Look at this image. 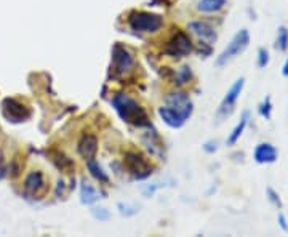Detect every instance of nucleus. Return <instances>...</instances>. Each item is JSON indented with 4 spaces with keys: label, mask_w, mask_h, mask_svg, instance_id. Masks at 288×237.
<instances>
[{
    "label": "nucleus",
    "mask_w": 288,
    "mask_h": 237,
    "mask_svg": "<svg viewBox=\"0 0 288 237\" xmlns=\"http://www.w3.org/2000/svg\"><path fill=\"white\" fill-rule=\"evenodd\" d=\"M111 103L115 111H117L119 117L124 120L125 124L139 127V129H143V127H151L148 111H146L136 100L131 98L130 95L117 93V95H114Z\"/></svg>",
    "instance_id": "nucleus-1"
},
{
    "label": "nucleus",
    "mask_w": 288,
    "mask_h": 237,
    "mask_svg": "<svg viewBox=\"0 0 288 237\" xmlns=\"http://www.w3.org/2000/svg\"><path fill=\"white\" fill-rule=\"evenodd\" d=\"M127 24L136 34H157L163 27V18L149 11L133 10L127 16Z\"/></svg>",
    "instance_id": "nucleus-2"
},
{
    "label": "nucleus",
    "mask_w": 288,
    "mask_h": 237,
    "mask_svg": "<svg viewBox=\"0 0 288 237\" xmlns=\"http://www.w3.org/2000/svg\"><path fill=\"white\" fill-rule=\"evenodd\" d=\"M248 45H250V32H248V29L243 27L234 34V37L231 39L228 47L216 56L214 64H216L218 68L228 66L231 61H234L237 56H240V54L248 48Z\"/></svg>",
    "instance_id": "nucleus-3"
},
{
    "label": "nucleus",
    "mask_w": 288,
    "mask_h": 237,
    "mask_svg": "<svg viewBox=\"0 0 288 237\" xmlns=\"http://www.w3.org/2000/svg\"><path fill=\"white\" fill-rule=\"evenodd\" d=\"M134 66V54L128 50L125 45L115 44L112 47V59H111V72L115 79H125L133 74Z\"/></svg>",
    "instance_id": "nucleus-4"
},
{
    "label": "nucleus",
    "mask_w": 288,
    "mask_h": 237,
    "mask_svg": "<svg viewBox=\"0 0 288 237\" xmlns=\"http://www.w3.org/2000/svg\"><path fill=\"white\" fill-rule=\"evenodd\" d=\"M192 52H195V44L191 39V34H187L186 31H181V29H176L170 35V39L163 47V53L173 59H181L184 56H189Z\"/></svg>",
    "instance_id": "nucleus-5"
},
{
    "label": "nucleus",
    "mask_w": 288,
    "mask_h": 237,
    "mask_svg": "<svg viewBox=\"0 0 288 237\" xmlns=\"http://www.w3.org/2000/svg\"><path fill=\"white\" fill-rule=\"evenodd\" d=\"M245 88V79L243 77H238L237 80L231 85V88L226 92L224 98L221 101V105H219L218 111H216V119L219 122H223V120L229 119L232 114L236 111V105L238 98H240V95Z\"/></svg>",
    "instance_id": "nucleus-6"
},
{
    "label": "nucleus",
    "mask_w": 288,
    "mask_h": 237,
    "mask_svg": "<svg viewBox=\"0 0 288 237\" xmlns=\"http://www.w3.org/2000/svg\"><path fill=\"white\" fill-rule=\"evenodd\" d=\"M124 165L134 180H144L152 175V165L138 151H127L124 154Z\"/></svg>",
    "instance_id": "nucleus-7"
},
{
    "label": "nucleus",
    "mask_w": 288,
    "mask_h": 237,
    "mask_svg": "<svg viewBox=\"0 0 288 237\" xmlns=\"http://www.w3.org/2000/svg\"><path fill=\"white\" fill-rule=\"evenodd\" d=\"M165 106H168L173 109V111L180 112L186 120L191 119V115L194 112V103L191 100V96L180 88L173 90V92L165 96Z\"/></svg>",
    "instance_id": "nucleus-8"
},
{
    "label": "nucleus",
    "mask_w": 288,
    "mask_h": 237,
    "mask_svg": "<svg viewBox=\"0 0 288 237\" xmlns=\"http://www.w3.org/2000/svg\"><path fill=\"white\" fill-rule=\"evenodd\" d=\"M187 31L192 37L197 39L200 44L213 45L218 40V31L211 23L205 20H192L187 23Z\"/></svg>",
    "instance_id": "nucleus-9"
},
{
    "label": "nucleus",
    "mask_w": 288,
    "mask_h": 237,
    "mask_svg": "<svg viewBox=\"0 0 288 237\" xmlns=\"http://www.w3.org/2000/svg\"><path fill=\"white\" fill-rule=\"evenodd\" d=\"M2 114L8 122L21 124V122H26L30 115H32V111L21 101H18L15 98H5L2 101Z\"/></svg>",
    "instance_id": "nucleus-10"
},
{
    "label": "nucleus",
    "mask_w": 288,
    "mask_h": 237,
    "mask_svg": "<svg viewBox=\"0 0 288 237\" xmlns=\"http://www.w3.org/2000/svg\"><path fill=\"white\" fill-rule=\"evenodd\" d=\"M279 159V151L272 143L261 141L253 149V160L260 165H271Z\"/></svg>",
    "instance_id": "nucleus-11"
},
{
    "label": "nucleus",
    "mask_w": 288,
    "mask_h": 237,
    "mask_svg": "<svg viewBox=\"0 0 288 237\" xmlns=\"http://www.w3.org/2000/svg\"><path fill=\"white\" fill-rule=\"evenodd\" d=\"M98 146H100V139H98L95 133H83L80 139L77 141V153L85 162H87L96 157Z\"/></svg>",
    "instance_id": "nucleus-12"
},
{
    "label": "nucleus",
    "mask_w": 288,
    "mask_h": 237,
    "mask_svg": "<svg viewBox=\"0 0 288 237\" xmlns=\"http://www.w3.org/2000/svg\"><path fill=\"white\" fill-rule=\"evenodd\" d=\"M24 189H26L29 194H32V196H40V194H44L47 191V181H45V176L42 172H30L26 175V178H24Z\"/></svg>",
    "instance_id": "nucleus-13"
},
{
    "label": "nucleus",
    "mask_w": 288,
    "mask_h": 237,
    "mask_svg": "<svg viewBox=\"0 0 288 237\" xmlns=\"http://www.w3.org/2000/svg\"><path fill=\"white\" fill-rule=\"evenodd\" d=\"M158 117L163 120L165 125H168L170 129H175V130L181 129V127H184V124L187 122V120L183 117L180 112L173 111V109L168 107V106L158 107Z\"/></svg>",
    "instance_id": "nucleus-14"
},
{
    "label": "nucleus",
    "mask_w": 288,
    "mask_h": 237,
    "mask_svg": "<svg viewBox=\"0 0 288 237\" xmlns=\"http://www.w3.org/2000/svg\"><path fill=\"white\" fill-rule=\"evenodd\" d=\"M194 72H192V68L187 64H183V66H178L176 69H173L171 72V82L176 88H181L184 87V85L191 83L194 80Z\"/></svg>",
    "instance_id": "nucleus-15"
},
{
    "label": "nucleus",
    "mask_w": 288,
    "mask_h": 237,
    "mask_svg": "<svg viewBox=\"0 0 288 237\" xmlns=\"http://www.w3.org/2000/svg\"><path fill=\"white\" fill-rule=\"evenodd\" d=\"M101 199V192L96 189L95 184H91L87 178L80 181V204L82 205H93Z\"/></svg>",
    "instance_id": "nucleus-16"
},
{
    "label": "nucleus",
    "mask_w": 288,
    "mask_h": 237,
    "mask_svg": "<svg viewBox=\"0 0 288 237\" xmlns=\"http://www.w3.org/2000/svg\"><path fill=\"white\" fill-rule=\"evenodd\" d=\"M228 0H199L195 5V10L200 15H218L226 8Z\"/></svg>",
    "instance_id": "nucleus-17"
},
{
    "label": "nucleus",
    "mask_w": 288,
    "mask_h": 237,
    "mask_svg": "<svg viewBox=\"0 0 288 237\" xmlns=\"http://www.w3.org/2000/svg\"><path fill=\"white\" fill-rule=\"evenodd\" d=\"M248 122H250V111H243L242 115H240V120H238L237 125L232 129V132L229 133V136L226 138V146H236L238 141H240L245 129L248 127Z\"/></svg>",
    "instance_id": "nucleus-18"
},
{
    "label": "nucleus",
    "mask_w": 288,
    "mask_h": 237,
    "mask_svg": "<svg viewBox=\"0 0 288 237\" xmlns=\"http://www.w3.org/2000/svg\"><path fill=\"white\" fill-rule=\"evenodd\" d=\"M87 168H88L90 175L93 176V178L100 184H109V181H111V180H109L107 173L104 172V168L100 165V162H98V160H95V159L87 160Z\"/></svg>",
    "instance_id": "nucleus-19"
},
{
    "label": "nucleus",
    "mask_w": 288,
    "mask_h": 237,
    "mask_svg": "<svg viewBox=\"0 0 288 237\" xmlns=\"http://www.w3.org/2000/svg\"><path fill=\"white\" fill-rule=\"evenodd\" d=\"M274 48L277 52H288V27L287 26H280L277 29V35H275L274 40Z\"/></svg>",
    "instance_id": "nucleus-20"
},
{
    "label": "nucleus",
    "mask_w": 288,
    "mask_h": 237,
    "mask_svg": "<svg viewBox=\"0 0 288 237\" xmlns=\"http://www.w3.org/2000/svg\"><path fill=\"white\" fill-rule=\"evenodd\" d=\"M141 205L139 204H134V202H119L117 204V210L122 216L125 218H130V216H134L139 211Z\"/></svg>",
    "instance_id": "nucleus-21"
},
{
    "label": "nucleus",
    "mask_w": 288,
    "mask_h": 237,
    "mask_svg": "<svg viewBox=\"0 0 288 237\" xmlns=\"http://www.w3.org/2000/svg\"><path fill=\"white\" fill-rule=\"evenodd\" d=\"M272 109H274V106H272L271 96H266V98L260 103V106H258V114L261 115L262 119L271 120V117H272Z\"/></svg>",
    "instance_id": "nucleus-22"
},
{
    "label": "nucleus",
    "mask_w": 288,
    "mask_h": 237,
    "mask_svg": "<svg viewBox=\"0 0 288 237\" xmlns=\"http://www.w3.org/2000/svg\"><path fill=\"white\" fill-rule=\"evenodd\" d=\"M90 213L96 221H109L111 220V211H109L106 207H93V209L90 210Z\"/></svg>",
    "instance_id": "nucleus-23"
},
{
    "label": "nucleus",
    "mask_w": 288,
    "mask_h": 237,
    "mask_svg": "<svg viewBox=\"0 0 288 237\" xmlns=\"http://www.w3.org/2000/svg\"><path fill=\"white\" fill-rule=\"evenodd\" d=\"M269 61H271V53L266 47L258 48V56H256V64H258L260 69H266Z\"/></svg>",
    "instance_id": "nucleus-24"
},
{
    "label": "nucleus",
    "mask_w": 288,
    "mask_h": 237,
    "mask_svg": "<svg viewBox=\"0 0 288 237\" xmlns=\"http://www.w3.org/2000/svg\"><path fill=\"white\" fill-rule=\"evenodd\" d=\"M266 197H267L269 202H271L277 210L284 209V202H282L280 194L275 191V189H272V187H267V189H266Z\"/></svg>",
    "instance_id": "nucleus-25"
},
{
    "label": "nucleus",
    "mask_w": 288,
    "mask_h": 237,
    "mask_svg": "<svg viewBox=\"0 0 288 237\" xmlns=\"http://www.w3.org/2000/svg\"><path fill=\"white\" fill-rule=\"evenodd\" d=\"M202 149H204L207 154H214L219 149V143L216 139H208V141H205L204 146H202Z\"/></svg>",
    "instance_id": "nucleus-26"
},
{
    "label": "nucleus",
    "mask_w": 288,
    "mask_h": 237,
    "mask_svg": "<svg viewBox=\"0 0 288 237\" xmlns=\"http://www.w3.org/2000/svg\"><path fill=\"white\" fill-rule=\"evenodd\" d=\"M21 170H23V163H20V160H18V159L11 160L10 167H8V172H10L11 176H13V178H16V176L21 173Z\"/></svg>",
    "instance_id": "nucleus-27"
},
{
    "label": "nucleus",
    "mask_w": 288,
    "mask_h": 237,
    "mask_svg": "<svg viewBox=\"0 0 288 237\" xmlns=\"http://www.w3.org/2000/svg\"><path fill=\"white\" fill-rule=\"evenodd\" d=\"M277 223H279V228L284 231V233H288V220H287V216L282 213V211L277 215Z\"/></svg>",
    "instance_id": "nucleus-28"
},
{
    "label": "nucleus",
    "mask_w": 288,
    "mask_h": 237,
    "mask_svg": "<svg viewBox=\"0 0 288 237\" xmlns=\"http://www.w3.org/2000/svg\"><path fill=\"white\" fill-rule=\"evenodd\" d=\"M63 189H64V181H63V180H59V181H58V186H56V197L61 196V192H63Z\"/></svg>",
    "instance_id": "nucleus-29"
},
{
    "label": "nucleus",
    "mask_w": 288,
    "mask_h": 237,
    "mask_svg": "<svg viewBox=\"0 0 288 237\" xmlns=\"http://www.w3.org/2000/svg\"><path fill=\"white\" fill-rule=\"evenodd\" d=\"M282 76L288 79V56H287V59H285L284 66H282Z\"/></svg>",
    "instance_id": "nucleus-30"
},
{
    "label": "nucleus",
    "mask_w": 288,
    "mask_h": 237,
    "mask_svg": "<svg viewBox=\"0 0 288 237\" xmlns=\"http://www.w3.org/2000/svg\"><path fill=\"white\" fill-rule=\"evenodd\" d=\"M0 165H3V151L0 149Z\"/></svg>",
    "instance_id": "nucleus-31"
}]
</instances>
